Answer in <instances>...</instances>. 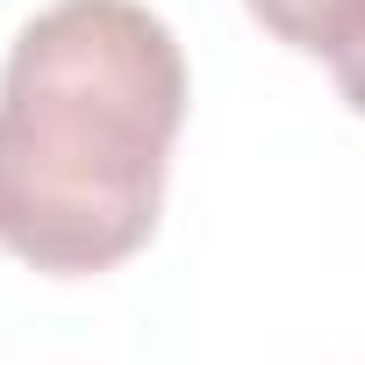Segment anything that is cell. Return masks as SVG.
<instances>
[{
	"label": "cell",
	"instance_id": "cell-2",
	"mask_svg": "<svg viewBox=\"0 0 365 365\" xmlns=\"http://www.w3.org/2000/svg\"><path fill=\"white\" fill-rule=\"evenodd\" d=\"M244 8L272 43H287L301 58L336 65V58L365 51V0H244Z\"/></svg>",
	"mask_w": 365,
	"mask_h": 365
},
{
	"label": "cell",
	"instance_id": "cell-1",
	"mask_svg": "<svg viewBox=\"0 0 365 365\" xmlns=\"http://www.w3.org/2000/svg\"><path fill=\"white\" fill-rule=\"evenodd\" d=\"M179 122L187 51L143 0H51L0 65V251L51 279L136 258Z\"/></svg>",
	"mask_w": 365,
	"mask_h": 365
},
{
	"label": "cell",
	"instance_id": "cell-3",
	"mask_svg": "<svg viewBox=\"0 0 365 365\" xmlns=\"http://www.w3.org/2000/svg\"><path fill=\"white\" fill-rule=\"evenodd\" d=\"M329 72H336V93L351 101V115H365V51H351V58H336Z\"/></svg>",
	"mask_w": 365,
	"mask_h": 365
}]
</instances>
